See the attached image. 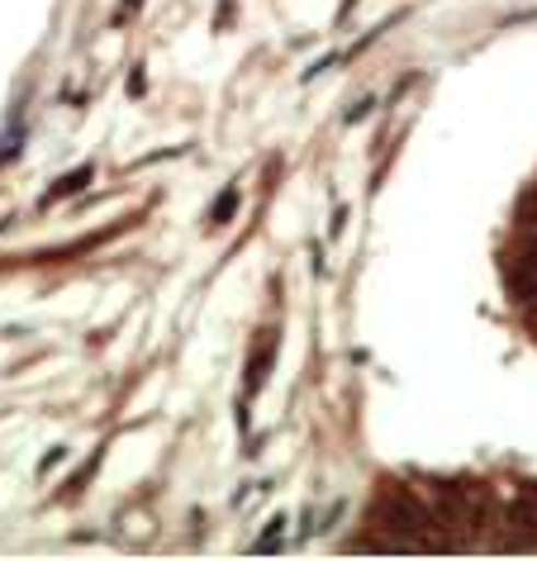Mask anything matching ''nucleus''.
I'll list each match as a JSON object with an SVG mask.
<instances>
[{
    "instance_id": "7ed1b4c3",
    "label": "nucleus",
    "mask_w": 537,
    "mask_h": 561,
    "mask_svg": "<svg viewBox=\"0 0 537 561\" xmlns=\"http://www.w3.org/2000/svg\"><path fill=\"white\" fill-rule=\"evenodd\" d=\"M87 181H95V167H77V172H72V176H62V181H58V186H53V191L44 195V205H53V201H62V195H72V191H81V186H87Z\"/></svg>"
},
{
    "instance_id": "f257e3e1",
    "label": "nucleus",
    "mask_w": 537,
    "mask_h": 561,
    "mask_svg": "<svg viewBox=\"0 0 537 561\" xmlns=\"http://www.w3.org/2000/svg\"><path fill=\"white\" fill-rule=\"evenodd\" d=\"M509 524L514 528H537V481L523 485V495L509 504Z\"/></svg>"
},
{
    "instance_id": "0eeeda50",
    "label": "nucleus",
    "mask_w": 537,
    "mask_h": 561,
    "mask_svg": "<svg viewBox=\"0 0 537 561\" xmlns=\"http://www.w3.org/2000/svg\"><path fill=\"white\" fill-rule=\"evenodd\" d=\"M343 224H347V205H338V209H333V219H329V233L338 238V233H343Z\"/></svg>"
},
{
    "instance_id": "39448f33",
    "label": "nucleus",
    "mask_w": 537,
    "mask_h": 561,
    "mask_svg": "<svg viewBox=\"0 0 537 561\" xmlns=\"http://www.w3.org/2000/svg\"><path fill=\"white\" fill-rule=\"evenodd\" d=\"M233 209H238V186H229V191L219 195V201H215V215H209V219H215V224H229Z\"/></svg>"
},
{
    "instance_id": "20e7f679",
    "label": "nucleus",
    "mask_w": 537,
    "mask_h": 561,
    "mask_svg": "<svg viewBox=\"0 0 537 561\" xmlns=\"http://www.w3.org/2000/svg\"><path fill=\"white\" fill-rule=\"evenodd\" d=\"M281 542H286V514H276L272 524H266V533H262V538L252 542V547H258V552H276Z\"/></svg>"
},
{
    "instance_id": "f03ea898",
    "label": "nucleus",
    "mask_w": 537,
    "mask_h": 561,
    "mask_svg": "<svg viewBox=\"0 0 537 561\" xmlns=\"http://www.w3.org/2000/svg\"><path fill=\"white\" fill-rule=\"evenodd\" d=\"M272 357H276V333H266L262 347L252 353V367H248V390H262L266 371H272Z\"/></svg>"
},
{
    "instance_id": "423d86ee",
    "label": "nucleus",
    "mask_w": 537,
    "mask_h": 561,
    "mask_svg": "<svg viewBox=\"0 0 537 561\" xmlns=\"http://www.w3.org/2000/svg\"><path fill=\"white\" fill-rule=\"evenodd\" d=\"M372 105H376V95H362V101L347 110V124H357V119H362V115H366V110H372Z\"/></svg>"
}]
</instances>
